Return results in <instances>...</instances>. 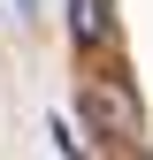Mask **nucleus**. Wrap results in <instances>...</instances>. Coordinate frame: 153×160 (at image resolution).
Instances as JSON below:
<instances>
[{
    "label": "nucleus",
    "mask_w": 153,
    "mask_h": 160,
    "mask_svg": "<svg viewBox=\"0 0 153 160\" xmlns=\"http://www.w3.org/2000/svg\"><path fill=\"white\" fill-rule=\"evenodd\" d=\"M76 114L92 122V137H107L115 152L145 145V107H138V84L115 69H92L84 84H76Z\"/></svg>",
    "instance_id": "obj_1"
},
{
    "label": "nucleus",
    "mask_w": 153,
    "mask_h": 160,
    "mask_svg": "<svg viewBox=\"0 0 153 160\" xmlns=\"http://www.w3.org/2000/svg\"><path fill=\"white\" fill-rule=\"evenodd\" d=\"M69 46H84V53L115 46V0H69Z\"/></svg>",
    "instance_id": "obj_2"
},
{
    "label": "nucleus",
    "mask_w": 153,
    "mask_h": 160,
    "mask_svg": "<svg viewBox=\"0 0 153 160\" xmlns=\"http://www.w3.org/2000/svg\"><path fill=\"white\" fill-rule=\"evenodd\" d=\"M123 160H145V145H130V152H123Z\"/></svg>",
    "instance_id": "obj_4"
},
{
    "label": "nucleus",
    "mask_w": 153,
    "mask_h": 160,
    "mask_svg": "<svg viewBox=\"0 0 153 160\" xmlns=\"http://www.w3.org/2000/svg\"><path fill=\"white\" fill-rule=\"evenodd\" d=\"M15 15H38V0H15Z\"/></svg>",
    "instance_id": "obj_3"
}]
</instances>
